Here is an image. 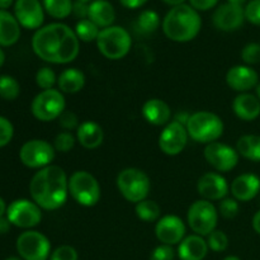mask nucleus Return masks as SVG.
Returning a JSON list of instances; mask_svg holds the SVG:
<instances>
[{
    "mask_svg": "<svg viewBox=\"0 0 260 260\" xmlns=\"http://www.w3.org/2000/svg\"><path fill=\"white\" fill-rule=\"evenodd\" d=\"M33 52L50 63L73 62L80 51L75 30L63 23H51L36 30L32 37Z\"/></svg>",
    "mask_w": 260,
    "mask_h": 260,
    "instance_id": "nucleus-1",
    "label": "nucleus"
},
{
    "mask_svg": "<svg viewBox=\"0 0 260 260\" xmlns=\"http://www.w3.org/2000/svg\"><path fill=\"white\" fill-rule=\"evenodd\" d=\"M33 202L42 210L55 211L65 205L69 196V178L65 170L57 165L40 169L29 183Z\"/></svg>",
    "mask_w": 260,
    "mask_h": 260,
    "instance_id": "nucleus-2",
    "label": "nucleus"
},
{
    "mask_svg": "<svg viewBox=\"0 0 260 260\" xmlns=\"http://www.w3.org/2000/svg\"><path fill=\"white\" fill-rule=\"evenodd\" d=\"M202 28L201 15L190 5L172 8L162 20V30L169 40L184 43L194 40Z\"/></svg>",
    "mask_w": 260,
    "mask_h": 260,
    "instance_id": "nucleus-3",
    "label": "nucleus"
},
{
    "mask_svg": "<svg viewBox=\"0 0 260 260\" xmlns=\"http://www.w3.org/2000/svg\"><path fill=\"white\" fill-rule=\"evenodd\" d=\"M188 136L198 144H211L222 136L223 122L216 113L200 111L190 114L187 122Z\"/></svg>",
    "mask_w": 260,
    "mask_h": 260,
    "instance_id": "nucleus-4",
    "label": "nucleus"
},
{
    "mask_svg": "<svg viewBox=\"0 0 260 260\" xmlns=\"http://www.w3.org/2000/svg\"><path fill=\"white\" fill-rule=\"evenodd\" d=\"M117 188L126 201L131 203H139L147 200L151 180L149 175L137 168H126L117 175Z\"/></svg>",
    "mask_w": 260,
    "mask_h": 260,
    "instance_id": "nucleus-5",
    "label": "nucleus"
},
{
    "mask_svg": "<svg viewBox=\"0 0 260 260\" xmlns=\"http://www.w3.org/2000/svg\"><path fill=\"white\" fill-rule=\"evenodd\" d=\"M95 42L99 52L109 60L123 58L132 46L129 33L119 25H111L101 29Z\"/></svg>",
    "mask_w": 260,
    "mask_h": 260,
    "instance_id": "nucleus-6",
    "label": "nucleus"
},
{
    "mask_svg": "<svg viewBox=\"0 0 260 260\" xmlns=\"http://www.w3.org/2000/svg\"><path fill=\"white\" fill-rule=\"evenodd\" d=\"M69 194L78 205L93 207L101 200V185L90 173L78 170L69 178Z\"/></svg>",
    "mask_w": 260,
    "mask_h": 260,
    "instance_id": "nucleus-7",
    "label": "nucleus"
},
{
    "mask_svg": "<svg viewBox=\"0 0 260 260\" xmlns=\"http://www.w3.org/2000/svg\"><path fill=\"white\" fill-rule=\"evenodd\" d=\"M187 221L193 233L200 236H208L216 230L218 211L210 201H196L188 208Z\"/></svg>",
    "mask_w": 260,
    "mask_h": 260,
    "instance_id": "nucleus-8",
    "label": "nucleus"
},
{
    "mask_svg": "<svg viewBox=\"0 0 260 260\" xmlns=\"http://www.w3.org/2000/svg\"><path fill=\"white\" fill-rule=\"evenodd\" d=\"M66 102L63 93L57 89L42 90L35 96L30 104V111L35 118L41 122H50L58 119L65 111Z\"/></svg>",
    "mask_w": 260,
    "mask_h": 260,
    "instance_id": "nucleus-9",
    "label": "nucleus"
},
{
    "mask_svg": "<svg viewBox=\"0 0 260 260\" xmlns=\"http://www.w3.org/2000/svg\"><path fill=\"white\" fill-rule=\"evenodd\" d=\"M17 251L23 260H48L51 243L40 231L27 230L18 236Z\"/></svg>",
    "mask_w": 260,
    "mask_h": 260,
    "instance_id": "nucleus-10",
    "label": "nucleus"
},
{
    "mask_svg": "<svg viewBox=\"0 0 260 260\" xmlns=\"http://www.w3.org/2000/svg\"><path fill=\"white\" fill-rule=\"evenodd\" d=\"M55 147L45 140H29L22 145L19 159L23 165L30 169H43L55 159Z\"/></svg>",
    "mask_w": 260,
    "mask_h": 260,
    "instance_id": "nucleus-11",
    "label": "nucleus"
},
{
    "mask_svg": "<svg viewBox=\"0 0 260 260\" xmlns=\"http://www.w3.org/2000/svg\"><path fill=\"white\" fill-rule=\"evenodd\" d=\"M42 208L36 202L25 198L15 200L8 206L7 217L10 223L19 229H32L40 225L42 220Z\"/></svg>",
    "mask_w": 260,
    "mask_h": 260,
    "instance_id": "nucleus-12",
    "label": "nucleus"
},
{
    "mask_svg": "<svg viewBox=\"0 0 260 260\" xmlns=\"http://www.w3.org/2000/svg\"><path fill=\"white\" fill-rule=\"evenodd\" d=\"M205 159L215 170L221 173H229L238 165L239 156L236 149L220 141L211 142L205 147Z\"/></svg>",
    "mask_w": 260,
    "mask_h": 260,
    "instance_id": "nucleus-13",
    "label": "nucleus"
},
{
    "mask_svg": "<svg viewBox=\"0 0 260 260\" xmlns=\"http://www.w3.org/2000/svg\"><path fill=\"white\" fill-rule=\"evenodd\" d=\"M187 127L177 121H170L159 136V147L168 156H177L187 146Z\"/></svg>",
    "mask_w": 260,
    "mask_h": 260,
    "instance_id": "nucleus-14",
    "label": "nucleus"
},
{
    "mask_svg": "<svg viewBox=\"0 0 260 260\" xmlns=\"http://www.w3.org/2000/svg\"><path fill=\"white\" fill-rule=\"evenodd\" d=\"M14 17L20 27L40 29L45 20V8L40 0H15Z\"/></svg>",
    "mask_w": 260,
    "mask_h": 260,
    "instance_id": "nucleus-15",
    "label": "nucleus"
},
{
    "mask_svg": "<svg viewBox=\"0 0 260 260\" xmlns=\"http://www.w3.org/2000/svg\"><path fill=\"white\" fill-rule=\"evenodd\" d=\"M155 235L157 240L165 245H179L180 241L185 238V225L178 216L167 215L156 221Z\"/></svg>",
    "mask_w": 260,
    "mask_h": 260,
    "instance_id": "nucleus-16",
    "label": "nucleus"
},
{
    "mask_svg": "<svg viewBox=\"0 0 260 260\" xmlns=\"http://www.w3.org/2000/svg\"><path fill=\"white\" fill-rule=\"evenodd\" d=\"M198 194L206 201H222L230 192L228 180L220 173L210 172L203 174L197 182Z\"/></svg>",
    "mask_w": 260,
    "mask_h": 260,
    "instance_id": "nucleus-17",
    "label": "nucleus"
},
{
    "mask_svg": "<svg viewBox=\"0 0 260 260\" xmlns=\"http://www.w3.org/2000/svg\"><path fill=\"white\" fill-rule=\"evenodd\" d=\"M245 13L244 8L239 5L225 3L215 10L212 15L213 25L222 32H233L244 24Z\"/></svg>",
    "mask_w": 260,
    "mask_h": 260,
    "instance_id": "nucleus-18",
    "label": "nucleus"
},
{
    "mask_svg": "<svg viewBox=\"0 0 260 260\" xmlns=\"http://www.w3.org/2000/svg\"><path fill=\"white\" fill-rule=\"evenodd\" d=\"M226 83L233 90L239 91V93H246L258 85L259 76L258 73L250 66L238 65L228 71Z\"/></svg>",
    "mask_w": 260,
    "mask_h": 260,
    "instance_id": "nucleus-19",
    "label": "nucleus"
},
{
    "mask_svg": "<svg viewBox=\"0 0 260 260\" xmlns=\"http://www.w3.org/2000/svg\"><path fill=\"white\" fill-rule=\"evenodd\" d=\"M230 192L238 202H249L260 193V178L251 173L239 175L231 183Z\"/></svg>",
    "mask_w": 260,
    "mask_h": 260,
    "instance_id": "nucleus-20",
    "label": "nucleus"
},
{
    "mask_svg": "<svg viewBox=\"0 0 260 260\" xmlns=\"http://www.w3.org/2000/svg\"><path fill=\"white\" fill-rule=\"evenodd\" d=\"M141 113L147 123L154 126H167L172 118V109L169 104L159 98H152L145 102Z\"/></svg>",
    "mask_w": 260,
    "mask_h": 260,
    "instance_id": "nucleus-21",
    "label": "nucleus"
},
{
    "mask_svg": "<svg viewBox=\"0 0 260 260\" xmlns=\"http://www.w3.org/2000/svg\"><path fill=\"white\" fill-rule=\"evenodd\" d=\"M207 241L203 236L189 235L183 239L178 245V256L180 260H203L208 253Z\"/></svg>",
    "mask_w": 260,
    "mask_h": 260,
    "instance_id": "nucleus-22",
    "label": "nucleus"
},
{
    "mask_svg": "<svg viewBox=\"0 0 260 260\" xmlns=\"http://www.w3.org/2000/svg\"><path fill=\"white\" fill-rule=\"evenodd\" d=\"M233 111L243 121H254L260 116V101L254 94L240 93L234 99Z\"/></svg>",
    "mask_w": 260,
    "mask_h": 260,
    "instance_id": "nucleus-23",
    "label": "nucleus"
},
{
    "mask_svg": "<svg viewBox=\"0 0 260 260\" xmlns=\"http://www.w3.org/2000/svg\"><path fill=\"white\" fill-rule=\"evenodd\" d=\"M104 132L101 124L94 121H85L76 129V141L88 150H94L103 144Z\"/></svg>",
    "mask_w": 260,
    "mask_h": 260,
    "instance_id": "nucleus-24",
    "label": "nucleus"
},
{
    "mask_svg": "<svg viewBox=\"0 0 260 260\" xmlns=\"http://www.w3.org/2000/svg\"><path fill=\"white\" fill-rule=\"evenodd\" d=\"M88 19L99 28L111 27L116 20V10L108 0H93L89 4Z\"/></svg>",
    "mask_w": 260,
    "mask_h": 260,
    "instance_id": "nucleus-25",
    "label": "nucleus"
},
{
    "mask_svg": "<svg viewBox=\"0 0 260 260\" xmlns=\"http://www.w3.org/2000/svg\"><path fill=\"white\" fill-rule=\"evenodd\" d=\"M20 37V24L8 10H0V46L10 47Z\"/></svg>",
    "mask_w": 260,
    "mask_h": 260,
    "instance_id": "nucleus-26",
    "label": "nucleus"
},
{
    "mask_svg": "<svg viewBox=\"0 0 260 260\" xmlns=\"http://www.w3.org/2000/svg\"><path fill=\"white\" fill-rule=\"evenodd\" d=\"M58 90L61 93H79L85 85V75L81 70L75 68L65 69L57 78Z\"/></svg>",
    "mask_w": 260,
    "mask_h": 260,
    "instance_id": "nucleus-27",
    "label": "nucleus"
},
{
    "mask_svg": "<svg viewBox=\"0 0 260 260\" xmlns=\"http://www.w3.org/2000/svg\"><path fill=\"white\" fill-rule=\"evenodd\" d=\"M236 151L240 156L250 160L260 161V136L259 135H244L236 142Z\"/></svg>",
    "mask_w": 260,
    "mask_h": 260,
    "instance_id": "nucleus-28",
    "label": "nucleus"
},
{
    "mask_svg": "<svg viewBox=\"0 0 260 260\" xmlns=\"http://www.w3.org/2000/svg\"><path fill=\"white\" fill-rule=\"evenodd\" d=\"M135 212L140 220L145 221V222H155V221H159L160 215H161V208L155 201L144 200L136 203Z\"/></svg>",
    "mask_w": 260,
    "mask_h": 260,
    "instance_id": "nucleus-29",
    "label": "nucleus"
},
{
    "mask_svg": "<svg viewBox=\"0 0 260 260\" xmlns=\"http://www.w3.org/2000/svg\"><path fill=\"white\" fill-rule=\"evenodd\" d=\"M43 8L52 18L63 19L73 13V0H43Z\"/></svg>",
    "mask_w": 260,
    "mask_h": 260,
    "instance_id": "nucleus-30",
    "label": "nucleus"
},
{
    "mask_svg": "<svg viewBox=\"0 0 260 260\" xmlns=\"http://www.w3.org/2000/svg\"><path fill=\"white\" fill-rule=\"evenodd\" d=\"M75 33L78 36L79 41H83V42H93V41H96L98 38L99 27L96 24H94L90 19H81L76 23L75 25Z\"/></svg>",
    "mask_w": 260,
    "mask_h": 260,
    "instance_id": "nucleus-31",
    "label": "nucleus"
},
{
    "mask_svg": "<svg viewBox=\"0 0 260 260\" xmlns=\"http://www.w3.org/2000/svg\"><path fill=\"white\" fill-rule=\"evenodd\" d=\"M159 25L160 17L155 10H144L139 15V18H137V28L142 33H146V35L154 33L159 28Z\"/></svg>",
    "mask_w": 260,
    "mask_h": 260,
    "instance_id": "nucleus-32",
    "label": "nucleus"
},
{
    "mask_svg": "<svg viewBox=\"0 0 260 260\" xmlns=\"http://www.w3.org/2000/svg\"><path fill=\"white\" fill-rule=\"evenodd\" d=\"M20 85L17 79L10 75L0 76V98L4 101H14L19 96Z\"/></svg>",
    "mask_w": 260,
    "mask_h": 260,
    "instance_id": "nucleus-33",
    "label": "nucleus"
},
{
    "mask_svg": "<svg viewBox=\"0 0 260 260\" xmlns=\"http://www.w3.org/2000/svg\"><path fill=\"white\" fill-rule=\"evenodd\" d=\"M36 84L42 90L53 89V85L57 84V76L52 69L45 66V68H41L36 74Z\"/></svg>",
    "mask_w": 260,
    "mask_h": 260,
    "instance_id": "nucleus-34",
    "label": "nucleus"
},
{
    "mask_svg": "<svg viewBox=\"0 0 260 260\" xmlns=\"http://www.w3.org/2000/svg\"><path fill=\"white\" fill-rule=\"evenodd\" d=\"M206 241H207L208 249H211L212 251H216V253L225 251L229 248L228 235L223 231L217 230V229L207 236V240Z\"/></svg>",
    "mask_w": 260,
    "mask_h": 260,
    "instance_id": "nucleus-35",
    "label": "nucleus"
},
{
    "mask_svg": "<svg viewBox=\"0 0 260 260\" xmlns=\"http://www.w3.org/2000/svg\"><path fill=\"white\" fill-rule=\"evenodd\" d=\"M76 137L74 136L71 132L63 131L60 132V134L56 135L55 141H53V147H55L56 151L58 152H69L74 149L75 146Z\"/></svg>",
    "mask_w": 260,
    "mask_h": 260,
    "instance_id": "nucleus-36",
    "label": "nucleus"
},
{
    "mask_svg": "<svg viewBox=\"0 0 260 260\" xmlns=\"http://www.w3.org/2000/svg\"><path fill=\"white\" fill-rule=\"evenodd\" d=\"M239 210H240V206L235 198H223L218 205L217 211L223 218L231 220V218H235L238 216Z\"/></svg>",
    "mask_w": 260,
    "mask_h": 260,
    "instance_id": "nucleus-37",
    "label": "nucleus"
},
{
    "mask_svg": "<svg viewBox=\"0 0 260 260\" xmlns=\"http://www.w3.org/2000/svg\"><path fill=\"white\" fill-rule=\"evenodd\" d=\"M241 58L246 65H256L260 62V45L251 42L248 43L241 51Z\"/></svg>",
    "mask_w": 260,
    "mask_h": 260,
    "instance_id": "nucleus-38",
    "label": "nucleus"
},
{
    "mask_svg": "<svg viewBox=\"0 0 260 260\" xmlns=\"http://www.w3.org/2000/svg\"><path fill=\"white\" fill-rule=\"evenodd\" d=\"M50 260H79V254L73 246L61 245L51 253Z\"/></svg>",
    "mask_w": 260,
    "mask_h": 260,
    "instance_id": "nucleus-39",
    "label": "nucleus"
},
{
    "mask_svg": "<svg viewBox=\"0 0 260 260\" xmlns=\"http://www.w3.org/2000/svg\"><path fill=\"white\" fill-rule=\"evenodd\" d=\"M14 136V127L12 122L5 117L0 116V147H4L12 141Z\"/></svg>",
    "mask_w": 260,
    "mask_h": 260,
    "instance_id": "nucleus-40",
    "label": "nucleus"
},
{
    "mask_svg": "<svg viewBox=\"0 0 260 260\" xmlns=\"http://www.w3.org/2000/svg\"><path fill=\"white\" fill-rule=\"evenodd\" d=\"M245 19L255 25H260V0H250L244 8Z\"/></svg>",
    "mask_w": 260,
    "mask_h": 260,
    "instance_id": "nucleus-41",
    "label": "nucleus"
},
{
    "mask_svg": "<svg viewBox=\"0 0 260 260\" xmlns=\"http://www.w3.org/2000/svg\"><path fill=\"white\" fill-rule=\"evenodd\" d=\"M58 124H60L63 129L70 132L71 129H78L79 118L74 112L63 111L62 114L58 117Z\"/></svg>",
    "mask_w": 260,
    "mask_h": 260,
    "instance_id": "nucleus-42",
    "label": "nucleus"
},
{
    "mask_svg": "<svg viewBox=\"0 0 260 260\" xmlns=\"http://www.w3.org/2000/svg\"><path fill=\"white\" fill-rule=\"evenodd\" d=\"M174 258L175 251L173 246L165 244L156 246L150 255V260H174Z\"/></svg>",
    "mask_w": 260,
    "mask_h": 260,
    "instance_id": "nucleus-43",
    "label": "nucleus"
},
{
    "mask_svg": "<svg viewBox=\"0 0 260 260\" xmlns=\"http://www.w3.org/2000/svg\"><path fill=\"white\" fill-rule=\"evenodd\" d=\"M73 13L76 18L79 19H88V13H89V4L88 3L80 2L76 0L73 3Z\"/></svg>",
    "mask_w": 260,
    "mask_h": 260,
    "instance_id": "nucleus-44",
    "label": "nucleus"
},
{
    "mask_svg": "<svg viewBox=\"0 0 260 260\" xmlns=\"http://www.w3.org/2000/svg\"><path fill=\"white\" fill-rule=\"evenodd\" d=\"M218 3V0H189V5L198 10H202V12H206V10H210L215 7Z\"/></svg>",
    "mask_w": 260,
    "mask_h": 260,
    "instance_id": "nucleus-45",
    "label": "nucleus"
},
{
    "mask_svg": "<svg viewBox=\"0 0 260 260\" xmlns=\"http://www.w3.org/2000/svg\"><path fill=\"white\" fill-rule=\"evenodd\" d=\"M149 0H119L122 5L124 8H128V9H137V8H141L142 5H145Z\"/></svg>",
    "mask_w": 260,
    "mask_h": 260,
    "instance_id": "nucleus-46",
    "label": "nucleus"
},
{
    "mask_svg": "<svg viewBox=\"0 0 260 260\" xmlns=\"http://www.w3.org/2000/svg\"><path fill=\"white\" fill-rule=\"evenodd\" d=\"M10 226H12V223H10V221L8 220L7 216H3V217H0V235L9 233Z\"/></svg>",
    "mask_w": 260,
    "mask_h": 260,
    "instance_id": "nucleus-47",
    "label": "nucleus"
},
{
    "mask_svg": "<svg viewBox=\"0 0 260 260\" xmlns=\"http://www.w3.org/2000/svg\"><path fill=\"white\" fill-rule=\"evenodd\" d=\"M189 117H190V114L188 113V112H183V113H178L177 116H175L174 121H177V122H179V123L187 126V122H188V119H189Z\"/></svg>",
    "mask_w": 260,
    "mask_h": 260,
    "instance_id": "nucleus-48",
    "label": "nucleus"
},
{
    "mask_svg": "<svg viewBox=\"0 0 260 260\" xmlns=\"http://www.w3.org/2000/svg\"><path fill=\"white\" fill-rule=\"evenodd\" d=\"M251 223H253L254 231H255L256 234H259V235H260V210L255 213V215H254Z\"/></svg>",
    "mask_w": 260,
    "mask_h": 260,
    "instance_id": "nucleus-49",
    "label": "nucleus"
},
{
    "mask_svg": "<svg viewBox=\"0 0 260 260\" xmlns=\"http://www.w3.org/2000/svg\"><path fill=\"white\" fill-rule=\"evenodd\" d=\"M14 3V0H0V10H7Z\"/></svg>",
    "mask_w": 260,
    "mask_h": 260,
    "instance_id": "nucleus-50",
    "label": "nucleus"
},
{
    "mask_svg": "<svg viewBox=\"0 0 260 260\" xmlns=\"http://www.w3.org/2000/svg\"><path fill=\"white\" fill-rule=\"evenodd\" d=\"M162 2H164L165 4L170 5L172 8H174V7H178V5L184 4L185 0H162Z\"/></svg>",
    "mask_w": 260,
    "mask_h": 260,
    "instance_id": "nucleus-51",
    "label": "nucleus"
},
{
    "mask_svg": "<svg viewBox=\"0 0 260 260\" xmlns=\"http://www.w3.org/2000/svg\"><path fill=\"white\" fill-rule=\"evenodd\" d=\"M7 205H5L4 200L0 197V217H3L4 215H7Z\"/></svg>",
    "mask_w": 260,
    "mask_h": 260,
    "instance_id": "nucleus-52",
    "label": "nucleus"
},
{
    "mask_svg": "<svg viewBox=\"0 0 260 260\" xmlns=\"http://www.w3.org/2000/svg\"><path fill=\"white\" fill-rule=\"evenodd\" d=\"M246 2H248V0H228V3H230V4L239 5V7H243Z\"/></svg>",
    "mask_w": 260,
    "mask_h": 260,
    "instance_id": "nucleus-53",
    "label": "nucleus"
},
{
    "mask_svg": "<svg viewBox=\"0 0 260 260\" xmlns=\"http://www.w3.org/2000/svg\"><path fill=\"white\" fill-rule=\"evenodd\" d=\"M4 62H5V53H4V51L0 48V68L4 65Z\"/></svg>",
    "mask_w": 260,
    "mask_h": 260,
    "instance_id": "nucleus-54",
    "label": "nucleus"
},
{
    "mask_svg": "<svg viewBox=\"0 0 260 260\" xmlns=\"http://www.w3.org/2000/svg\"><path fill=\"white\" fill-rule=\"evenodd\" d=\"M255 95H256V98L260 101V83H258V85L255 86Z\"/></svg>",
    "mask_w": 260,
    "mask_h": 260,
    "instance_id": "nucleus-55",
    "label": "nucleus"
},
{
    "mask_svg": "<svg viewBox=\"0 0 260 260\" xmlns=\"http://www.w3.org/2000/svg\"><path fill=\"white\" fill-rule=\"evenodd\" d=\"M222 260H241V259L236 255H229V256H226V258H223Z\"/></svg>",
    "mask_w": 260,
    "mask_h": 260,
    "instance_id": "nucleus-56",
    "label": "nucleus"
},
{
    "mask_svg": "<svg viewBox=\"0 0 260 260\" xmlns=\"http://www.w3.org/2000/svg\"><path fill=\"white\" fill-rule=\"evenodd\" d=\"M5 260H23L20 256H9V258H7Z\"/></svg>",
    "mask_w": 260,
    "mask_h": 260,
    "instance_id": "nucleus-57",
    "label": "nucleus"
},
{
    "mask_svg": "<svg viewBox=\"0 0 260 260\" xmlns=\"http://www.w3.org/2000/svg\"><path fill=\"white\" fill-rule=\"evenodd\" d=\"M80 2H84V3H89V2H93V0H80Z\"/></svg>",
    "mask_w": 260,
    "mask_h": 260,
    "instance_id": "nucleus-58",
    "label": "nucleus"
},
{
    "mask_svg": "<svg viewBox=\"0 0 260 260\" xmlns=\"http://www.w3.org/2000/svg\"><path fill=\"white\" fill-rule=\"evenodd\" d=\"M259 205H260V197H259Z\"/></svg>",
    "mask_w": 260,
    "mask_h": 260,
    "instance_id": "nucleus-59",
    "label": "nucleus"
}]
</instances>
